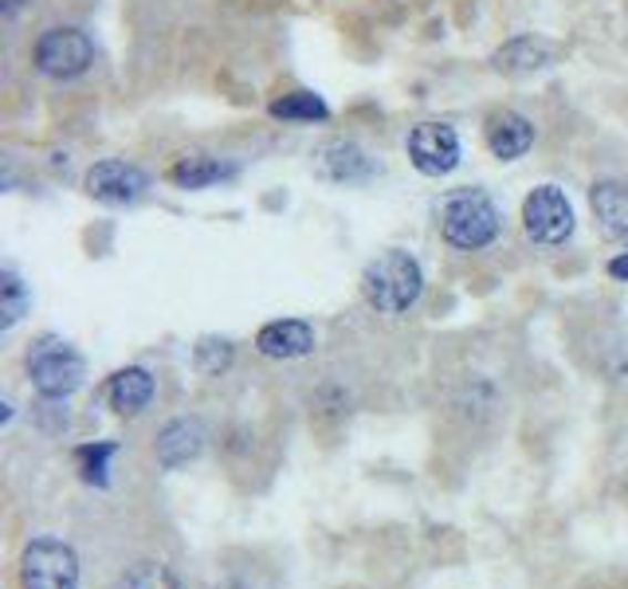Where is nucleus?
<instances>
[{"instance_id":"nucleus-3","label":"nucleus","mask_w":628,"mask_h":589,"mask_svg":"<svg viewBox=\"0 0 628 589\" xmlns=\"http://www.w3.org/2000/svg\"><path fill=\"white\" fill-rule=\"evenodd\" d=\"M28 378H32V390L43 401H63L83 385L86 362L60 339H40L28 354Z\"/></svg>"},{"instance_id":"nucleus-18","label":"nucleus","mask_w":628,"mask_h":589,"mask_svg":"<svg viewBox=\"0 0 628 589\" xmlns=\"http://www.w3.org/2000/svg\"><path fill=\"white\" fill-rule=\"evenodd\" d=\"M28 307H32V291H28V283L12 268H4L0 271V327L12 330L28 314Z\"/></svg>"},{"instance_id":"nucleus-14","label":"nucleus","mask_w":628,"mask_h":589,"mask_svg":"<svg viewBox=\"0 0 628 589\" xmlns=\"http://www.w3.org/2000/svg\"><path fill=\"white\" fill-rule=\"evenodd\" d=\"M106 405L114 409L119 416H138L142 409L154 401V378H150V370H142V365H126V370H119L106 382Z\"/></svg>"},{"instance_id":"nucleus-17","label":"nucleus","mask_w":628,"mask_h":589,"mask_svg":"<svg viewBox=\"0 0 628 589\" xmlns=\"http://www.w3.org/2000/svg\"><path fill=\"white\" fill-rule=\"evenodd\" d=\"M267 111H271V118H284V122H327L330 118V106L322 103V95H315V91H291V95L276 99Z\"/></svg>"},{"instance_id":"nucleus-22","label":"nucleus","mask_w":628,"mask_h":589,"mask_svg":"<svg viewBox=\"0 0 628 589\" xmlns=\"http://www.w3.org/2000/svg\"><path fill=\"white\" fill-rule=\"evenodd\" d=\"M495 405H500V393H495V385H491L487 378H472V382L464 385V393L456 397V409L464 416H472V421L491 416L495 413Z\"/></svg>"},{"instance_id":"nucleus-13","label":"nucleus","mask_w":628,"mask_h":589,"mask_svg":"<svg viewBox=\"0 0 628 589\" xmlns=\"http://www.w3.org/2000/svg\"><path fill=\"white\" fill-rule=\"evenodd\" d=\"M205 425H200L197 416H177L169 425L157 433V464L162 468H185L189 459H197L205 452Z\"/></svg>"},{"instance_id":"nucleus-2","label":"nucleus","mask_w":628,"mask_h":589,"mask_svg":"<svg viewBox=\"0 0 628 589\" xmlns=\"http://www.w3.org/2000/svg\"><path fill=\"white\" fill-rule=\"evenodd\" d=\"M503 213L483 189H456L440 208V236L456 251H483L500 240Z\"/></svg>"},{"instance_id":"nucleus-23","label":"nucleus","mask_w":628,"mask_h":589,"mask_svg":"<svg viewBox=\"0 0 628 589\" xmlns=\"http://www.w3.org/2000/svg\"><path fill=\"white\" fill-rule=\"evenodd\" d=\"M609 276L620 279V283H628V251H620L617 260H609Z\"/></svg>"},{"instance_id":"nucleus-11","label":"nucleus","mask_w":628,"mask_h":589,"mask_svg":"<svg viewBox=\"0 0 628 589\" xmlns=\"http://www.w3.org/2000/svg\"><path fill=\"white\" fill-rule=\"evenodd\" d=\"M256 350L264 358H276V362H291V358H307L315 350V327L302 319H276L259 327Z\"/></svg>"},{"instance_id":"nucleus-6","label":"nucleus","mask_w":628,"mask_h":589,"mask_svg":"<svg viewBox=\"0 0 628 589\" xmlns=\"http://www.w3.org/2000/svg\"><path fill=\"white\" fill-rule=\"evenodd\" d=\"M523 228L534 244L558 248L574 236V205L558 185H538L523 200Z\"/></svg>"},{"instance_id":"nucleus-12","label":"nucleus","mask_w":628,"mask_h":589,"mask_svg":"<svg viewBox=\"0 0 628 589\" xmlns=\"http://www.w3.org/2000/svg\"><path fill=\"white\" fill-rule=\"evenodd\" d=\"M487 149L491 157H500V162H518L523 154H531L534 146V122L518 111H495L487 118Z\"/></svg>"},{"instance_id":"nucleus-19","label":"nucleus","mask_w":628,"mask_h":589,"mask_svg":"<svg viewBox=\"0 0 628 589\" xmlns=\"http://www.w3.org/2000/svg\"><path fill=\"white\" fill-rule=\"evenodd\" d=\"M114 452H119V444L114 441H99V444H83V448H75V464H79L83 484L111 487V456Z\"/></svg>"},{"instance_id":"nucleus-9","label":"nucleus","mask_w":628,"mask_h":589,"mask_svg":"<svg viewBox=\"0 0 628 589\" xmlns=\"http://www.w3.org/2000/svg\"><path fill=\"white\" fill-rule=\"evenodd\" d=\"M315 174L330 185H366L381 174V165L373 162L358 142L338 138L319 149V157H315Z\"/></svg>"},{"instance_id":"nucleus-20","label":"nucleus","mask_w":628,"mask_h":589,"mask_svg":"<svg viewBox=\"0 0 628 589\" xmlns=\"http://www.w3.org/2000/svg\"><path fill=\"white\" fill-rule=\"evenodd\" d=\"M236 362V347L228 339H200L193 347V370L200 378H224Z\"/></svg>"},{"instance_id":"nucleus-21","label":"nucleus","mask_w":628,"mask_h":589,"mask_svg":"<svg viewBox=\"0 0 628 589\" xmlns=\"http://www.w3.org/2000/svg\"><path fill=\"white\" fill-rule=\"evenodd\" d=\"M122 589H182V581H177V574H173L165 562H157V558H142V562H134L126 570Z\"/></svg>"},{"instance_id":"nucleus-8","label":"nucleus","mask_w":628,"mask_h":589,"mask_svg":"<svg viewBox=\"0 0 628 589\" xmlns=\"http://www.w3.org/2000/svg\"><path fill=\"white\" fill-rule=\"evenodd\" d=\"M150 189L146 169H138L134 162H122V157H106V162H95L86 169V193L99 200V205H134L142 193Z\"/></svg>"},{"instance_id":"nucleus-7","label":"nucleus","mask_w":628,"mask_h":589,"mask_svg":"<svg viewBox=\"0 0 628 589\" xmlns=\"http://www.w3.org/2000/svg\"><path fill=\"white\" fill-rule=\"evenodd\" d=\"M405 149L413 169L424 177H447L460 165V157H464L460 134L447 122H421V126H413Z\"/></svg>"},{"instance_id":"nucleus-10","label":"nucleus","mask_w":628,"mask_h":589,"mask_svg":"<svg viewBox=\"0 0 628 589\" xmlns=\"http://www.w3.org/2000/svg\"><path fill=\"white\" fill-rule=\"evenodd\" d=\"M554 60H558V48H554L550 40H543V35H531V32L511 35L507 44L491 52V68L500 71V75H511V79L546 71Z\"/></svg>"},{"instance_id":"nucleus-1","label":"nucleus","mask_w":628,"mask_h":589,"mask_svg":"<svg viewBox=\"0 0 628 589\" xmlns=\"http://www.w3.org/2000/svg\"><path fill=\"white\" fill-rule=\"evenodd\" d=\"M424 294V271L416 264V256L393 248L381 251L378 260L366 264L362 271V299L373 307L378 314H389V319H401L409 314Z\"/></svg>"},{"instance_id":"nucleus-16","label":"nucleus","mask_w":628,"mask_h":589,"mask_svg":"<svg viewBox=\"0 0 628 589\" xmlns=\"http://www.w3.org/2000/svg\"><path fill=\"white\" fill-rule=\"evenodd\" d=\"M236 177V165L233 162H220L213 154H185L173 162L169 169V182L177 189H208V185H220Z\"/></svg>"},{"instance_id":"nucleus-5","label":"nucleus","mask_w":628,"mask_h":589,"mask_svg":"<svg viewBox=\"0 0 628 589\" xmlns=\"http://www.w3.org/2000/svg\"><path fill=\"white\" fill-rule=\"evenodd\" d=\"M24 589H79V558L60 538H35L20 555Z\"/></svg>"},{"instance_id":"nucleus-4","label":"nucleus","mask_w":628,"mask_h":589,"mask_svg":"<svg viewBox=\"0 0 628 589\" xmlns=\"http://www.w3.org/2000/svg\"><path fill=\"white\" fill-rule=\"evenodd\" d=\"M32 63L48 79H79L95 63V44H91V35L83 28H48L35 40Z\"/></svg>"},{"instance_id":"nucleus-24","label":"nucleus","mask_w":628,"mask_h":589,"mask_svg":"<svg viewBox=\"0 0 628 589\" xmlns=\"http://www.w3.org/2000/svg\"><path fill=\"white\" fill-rule=\"evenodd\" d=\"M24 4H28V0H0V12H4V17L12 20V17H17L20 9H24Z\"/></svg>"},{"instance_id":"nucleus-25","label":"nucleus","mask_w":628,"mask_h":589,"mask_svg":"<svg viewBox=\"0 0 628 589\" xmlns=\"http://www.w3.org/2000/svg\"><path fill=\"white\" fill-rule=\"evenodd\" d=\"M625 244H628V240H625Z\"/></svg>"},{"instance_id":"nucleus-15","label":"nucleus","mask_w":628,"mask_h":589,"mask_svg":"<svg viewBox=\"0 0 628 589\" xmlns=\"http://www.w3.org/2000/svg\"><path fill=\"white\" fill-rule=\"evenodd\" d=\"M589 208L609 240H628V185L625 182H597L589 189Z\"/></svg>"}]
</instances>
